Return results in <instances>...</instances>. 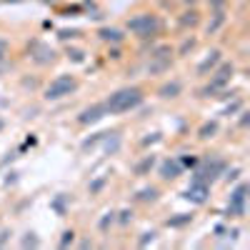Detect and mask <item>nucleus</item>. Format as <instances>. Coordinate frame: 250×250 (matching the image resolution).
<instances>
[{
  "label": "nucleus",
  "instance_id": "ea45409f",
  "mask_svg": "<svg viewBox=\"0 0 250 250\" xmlns=\"http://www.w3.org/2000/svg\"><path fill=\"white\" fill-rule=\"evenodd\" d=\"M183 3H185V5H193V3H195V0H183Z\"/></svg>",
  "mask_w": 250,
  "mask_h": 250
},
{
  "label": "nucleus",
  "instance_id": "bb28decb",
  "mask_svg": "<svg viewBox=\"0 0 250 250\" xmlns=\"http://www.w3.org/2000/svg\"><path fill=\"white\" fill-rule=\"evenodd\" d=\"M153 240H155V230H145V233H143V238L138 240V245H140V248H145V245L153 243Z\"/></svg>",
  "mask_w": 250,
  "mask_h": 250
},
{
  "label": "nucleus",
  "instance_id": "f704fd0d",
  "mask_svg": "<svg viewBox=\"0 0 250 250\" xmlns=\"http://www.w3.org/2000/svg\"><path fill=\"white\" fill-rule=\"evenodd\" d=\"M75 35H78V30H62V33H60V38H62V40H68V38H75Z\"/></svg>",
  "mask_w": 250,
  "mask_h": 250
},
{
  "label": "nucleus",
  "instance_id": "4be33fe9",
  "mask_svg": "<svg viewBox=\"0 0 250 250\" xmlns=\"http://www.w3.org/2000/svg\"><path fill=\"white\" fill-rule=\"evenodd\" d=\"M105 183H108V178H105V175H100V178H95V180L90 183V188H88V190H90V195H95V193H100V190H103V188H105Z\"/></svg>",
  "mask_w": 250,
  "mask_h": 250
},
{
  "label": "nucleus",
  "instance_id": "c85d7f7f",
  "mask_svg": "<svg viewBox=\"0 0 250 250\" xmlns=\"http://www.w3.org/2000/svg\"><path fill=\"white\" fill-rule=\"evenodd\" d=\"M8 40L5 38H0V62H5V58H8Z\"/></svg>",
  "mask_w": 250,
  "mask_h": 250
},
{
  "label": "nucleus",
  "instance_id": "2eb2a0df",
  "mask_svg": "<svg viewBox=\"0 0 250 250\" xmlns=\"http://www.w3.org/2000/svg\"><path fill=\"white\" fill-rule=\"evenodd\" d=\"M153 168H155V155H145L143 160H138V163H135L133 173H135V175H148Z\"/></svg>",
  "mask_w": 250,
  "mask_h": 250
},
{
  "label": "nucleus",
  "instance_id": "f8f14e48",
  "mask_svg": "<svg viewBox=\"0 0 250 250\" xmlns=\"http://www.w3.org/2000/svg\"><path fill=\"white\" fill-rule=\"evenodd\" d=\"M220 50H210V53H208V58L200 62V65H198V75H208V73H213L218 65H220Z\"/></svg>",
  "mask_w": 250,
  "mask_h": 250
},
{
  "label": "nucleus",
  "instance_id": "cd10ccee",
  "mask_svg": "<svg viewBox=\"0 0 250 250\" xmlns=\"http://www.w3.org/2000/svg\"><path fill=\"white\" fill-rule=\"evenodd\" d=\"M118 215H120V218H118V223H120V225H128V223L133 220V210H128V208H125V210H120Z\"/></svg>",
  "mask_w": 250,
  "mask_h": 250
},
{
  "label": "nucleus",
  "instance_id": "9d476101",
  "mask_svg": "<svg viewBox=\"0 0 250 250\" xmlns=\"http://www.w3.org/2000/svg\"><path fill=\"white\" fill-rule=\"evenodd\" d=\"M158 173H160L163 180H175V178L183 173V165H180L178 158H168V160H163V163H160Z\"/></svg>",
  "mask_w": 250,
  "mask_h": 250
},
{
  "label": "nucleus",
  "instance_id": "7ed1b4c3",
  "mask_svg": "<svg viewBox=\"0 0 250 250\" xmlns=\"http://www.w3.org/2000/svg\"><path fill=\"white\" fill-rule=\"evenodd\" d=\"M233 73H235V68H233V62H223V65L218 68V70H213V75H210V83L203 88V95L208 98V95H215L218 90H223L228 83L233 80Z\"/></svg>",
  "mask_w": 250,
  "mask_h": 250
},
{
  "label": "nucleus",
  "instance_id": "a878e982",
  "mask_svg": "<svg viewBox=\"0 0 250 250\" xmlns=\"http://www.w3.org/2000/svg\"><path fill=\"white\" fill-rule=\"evenodd\" d=\"M73 240H75V233H73V230H65V233H62V238H60V248L73 245Z\"/></svg>",
  "mask_w": 250,
  "mask_h": 250
},
{
  "label": "nucleus",
  "instance_id": "f257e3e1",
  "mask_svg": "<svg viewBox=\"0 0 250 250\" xmlns=\"http://www.w3.org/2000/svg\"><path fill=\"white\" fill-rule=\"evenodd\" d=\"M143 90L140 88H120L115 90L113 95H108L105 100V108H108V115H120V113H130L135 110L140 103H143Z\"/></svg>",
  "mask_w": 250,
  "mask_h": 250
},
{
  "label": "nucleus",
  "instance_id": "a211bd4d",
  "mask_svg": "<svg viewBox=\"0 0 250 250\" xmlns=\"http://www.w3.org/2000/svg\"><path fill=\"white\" fill-rule=\"evenodd\" d=\"M198 10H185L183 15H180V20H178V25L180 28H195L198 25Z\"/></svg>",
  "mask_w": 250,
  "mask_h": 250
},
{
  "label": "nucleus",
  "instance_id": "6ab92c4d",
  "mask_svg": "<svg viewBox=\"0 0 250 250\" xmlns=\"http://www.w3.org/2000/svg\"><path fill=\"white\" fill-rule=\"evenodd\" d=\"M138 200L140 203H153V200H158V190L155 188H145V190L138 193Z\"/></svg>",
  "mask_w": 250,
  "mask_h": 250
},
{
  "label": "nucleus",
  "instance_id": "c9c22d12",
  "mask_svg": "<svg viewBox=\"0 0 250 250\" xmlns=\"http://www.w3.org/2000/svg\"><path fill=\"white\" fill-rule=\"evenodd\" d=\"M158 140H160V133H153V138H145L143 145H150V143H158Z\"/></svg>",
  "mask_w": 250,
  "mask_h": 250
},
{
  "label": "nucleus",
  "instance_id": "1a4fd4ad",
  "mask_svg": "<svg viewBox=\"0 0 250 250\" xmlns=\"http://www.w3.org/2000/svg\"><path fill=\"white\" fill-rule=\"evenodd\" d=\"M208 195H210V185H205V183H190L188 185V190L183 193V198L185 200H190V203H195V205H203L205 200H208Z\"/></svg>",
  "mask_w": 250,
  "mask_h": 250
},
{
  "label": "nucleus",
  "instance_id": "58836bf2",
  "mask_svg": "<svg viewBox=\"0 0 250 250\" xmlns=\"http://www.w3.org/2000/svg\"><path fill=\"white\" fill-rule=\"evenodd\" d=\"M215 233H218V235H220V238H223V235H225V233H228V228H223V225H218V228H215Z\"/></svg>",
  "mask_w": 250,
  "mask_h": 250
},
{
  "label": "nucleus",
  "instance_id": "393cba45",
  "mask_svg": "<svg viewBox=\"0 0 250 250\" xmlns=\"http://www.w3.org/2000/svg\"><path fill=\"white\" fill-rule=\"evenodd\" d=\"M105 135H108V133H98L95 138H88L85 143H83V150H88V148H95V145H98V143H100L103 138H105Z\"/></svg>",
  "mask_w": 250,
  "mask_h": 250
},
{
  "label": "nucleus",
  "instance_id": "9b49d317",
  "mask_svg": "<svg viewBox=\"0 0 250 250\" xmlns=\"http://www.w3.org/2000/svg\"><path fill=\"white\" fill-rule=\"evenodd\" d=\"M30 58L38 62V65H45V62H53V60H55V53H53L48 45H43V43H33Z\"/></svg>",
  "mask_w": 250,
  "mask_h": 250
},
{
  "label": "nucleus",
  "instance_id": "72a5a7b5",
  "mask_svg": "<svg viewBox=\"0 0 250 250\" xmlns=\"http://www.w3.org/2000/svg\"><path fill=\"white\" fill-rule=\"evenodd\" d=\"M8 240H10V230H0V248H3Z\"/></svg>",
  "mask_w": 250,
  "mask_h": 250
},
{
  "label": "nucleus",
  "instance_id": "e433bc0d",
  "mask_svg": "<svg viewBox=\"0 0 250 250\" xmlns=\"http://www.w3.org/2000/svg\"><path fill=\"white\" fill-rule=\"evenodd\" d=\"M235 110H240V103H235V105H230V108H225V115H230V113H235Z\"/></svg>",
  "mask_w": 250,
  "mask_h": 250
},
{
  "label": "nucleus",
  "instance_id": "c756f323",
  "mask_svg": "<svg viewBox=\"0 0 250 250\" xmlns=\"http://www.w3.org/2000/svg\"><path fill=\"white\" fill-rule=\"evenodd\" d=\"M68 58L73 62H83V60H85V53H83V50H68Z\"/></svg>",
  "mask_w": 250,
  "mask_h": 250
},
{
  "label": "nucleus",
  "instance_id": "4c0bfd02",
  "mask_svg": "<svg viewBox=\"0 0 250 250\" xmlns=\"http://www.w3.org/2000/svg\"><path fill=\"white\" fill-rule=\"evenodd\" d=\"M245 125H248V113L243 110V113H240V128H245Z\"/></svg>",
  "mask_w": 250,
  "mask_h": 250
},
{
  "label": "nucleus",
  "instance_id": "dca6fc26",
  "mask_svg": "<svg viewBox=\"0 0 250 250\" xmlns=\"http://www.w3.org/2000/svg\"><path fill=\"white\" fill-rule=\"evenodd\" d=\"M225 25V10H215L213 15H210V23H208V35H215L220 28Z\"/></svg>",
  "mask_w": 250,
  "mask_h": 250
},
{
  "label": "nucleus",
  "instance_id": "a19ab883",
  "mask_svg": "<svg viewBox=\"0 0 250 250\" xmlns=\"http://www.w3.org/2000/svg\"><path fill=\"white\" fill-rule=\"evenodd\" d=\"M3 128H5V120H3V118H0V130H3Z\"/></svg>",
  "mask_w": 250,
  "mask_h": 250
},
{
  "label": "nucleus",
  "instance_id": "f3484780",
  "mask_svg": "<svg viewBox=\"0 0 250 250\" xmlns=\"http://www.w3.org/2000/svg\"><path fill=\"white\" fill-rule=\"evenodd\" d=\"M218 120H208V123H203L200 125V130H198V138L200 140H210V138H215V133H218Z\"/></svg>",
  "mask_w": 250,
  "mask_h": 250
},
{
  "label": "nucleus",
  "instance_id": "473e14b6",
  "mask_svg": "<svg viewBox=\"0 0 250 250\" xmlns=\"http://www.w3.org/2000/svg\"><path fill=\"white\" fill-rule=\"evenodd\" d=\"M238 175H240V168H233L230 173L225 175V180H228V183H230V180H238Z\"/></svg>",
  "mask_w": 250,
  "mask_h": 250
},
{
  "label": "nucleus",
  "instance_id": "b1692460",
  "mask_svg": "<svg viewBox=\"0 0 250 250\" xmlns=\"http://www.w3.org/2000/svg\"><path fill=\"white\" fill-rule=\"evenodd\" d=\"M65 195H58L55 200H53V208H55V210H58V215H65Z\"/></svg>",
  "mask_w": 250,
  "mask_h": 250
},
{
  "label": "nucleus",
  "instance_id": "ddd939ff",
  "mask_svg": "<svg viewBox=\"0 0 250 250\" xmlns=\"http://www.w3.org/2000/svg\"><path fill=\"white\" fill-rule=\"evenodd\" d=\"M180 93H183V83H180V80L163 83V85H160V90H158V95H160L163 100H173V98H178Z\"/></svg>",
  "mask_w": 250,
  "mask_h": 250
},
{
  "label": "nucleus",
  "instance_id": "423d86ee",
  "mask_svg": "<svg viewBox=\"0 0 250 250\" xmlns=\"http://www.w3.org/2000/svg\"><path fill=\"white\" fill-rule=\"evenodd\" d=\"M248 208V185L240 183L235 190L230 193V200H228V215L230 218H243Z\"/></svg>",
  "mask_w": 250,
  "mask_h": 250
},
{
  "label": "nucleus",
  "instance_id": "0eeeda50",
  "mask_svg": "<svg viewBox=\"0 0 250 250\" xmlns=\"http://www.w3.org/2000/svg\"><path fill=\"white\" fill-rule=\"evenodd\" d=\"M170 48L168 45H160V48H155L153 53H150V62H148V73L150 75H160V73H165L170 68Z\"/></svg>",
  "mask_w": 250,
  "mask_h": 250
},
{
  "label": "nucleus",
  "instance_id": "4468645a",
  "mask_svg": "<svg viewBox=\"0 0 250 250\" xmlns=\"http://www.w3.org/2000/svg\"><path fill=\"white\" fill-rule=\"evenodd\" d=\"M98 35H100V40H105V43H123V30H118V28H100L98 30Z\"/></svg>",
  "mask_w": 250,
  "mask_h": 250
},
{
  "label": "nucleus",
  "instance_id": "6e6552de",
  "mask_svg": "<svg viewBox=\"0 0 250 250\" xmlns=\"http://www.w3.org/2000/svg\"><path fill=\"white\" fill-rule=\"evenodd\" d=\"M105 115H108L105 103H95V105H90V108H85V110H80V115H78V123H80V125H93V123L103 120Z\"/></svg>",
  "mask_w": 250,
  "mask_h": 250
},
{
  "label": "nucleus",
  "instance_id": "39448f33",
  "mask_svg": "<svg viewBox=\"0 0 250 250\" xmlns=\"http://www.w3.org/2000/svg\"><path fill=\"white\" fill-rule=\"evenodd\" d=\"M223 168H225V163H223V160H205V163H200L198 168H195L193 180H195V183H205V185H210V183L223 173Z\"/></svg>",
  "mask_w": 250,
  "mask_h": 250
},
{
  "label": "nucleus",
  "instance_id": "7c9ffc66",
  "mask_svg": "<svg viewBox=\"0 0 250 250\" xmlns=\"http://www.w3.org/2000/svg\"><path fill=\"white\" fill-rule=\"evenodd\" d=\"M195 48V38H190V40H185L183 43V48H180V55H185V53H190Z\"/></svg>",
  "mask_w": 250,
  "mask_h": 250
},
{
  "label": "nucleus",
  "instance_id": "aec40b11",
  "mask_svg": "<svg viewBox=\"0 0 250 250\" xmlns=\"http://www.w3.org/2000/svg\"><path fill=\"white\" fill-rule=\"evenodd\" d=\"M193 220V215H185V213H178L175 218H170L168 220V225L170 228H183V225H188V223H190Z\"/></svg>",
  "mask_w": 250,
  "mask_h": 250
},
{
  "label": "nucleus",
  "instance_id": "2f4dec72",
  "mask_svg": "<svg viewBox=\"0 0 250 250\" xmlns=\"http://www.w3.org/2000/svg\"><path fill=\"white\" fill-rule=\"evenodd\" d=\"M208 5H210L213 10H223L228 5V0H208Z\"/></svg>",
  "mask_w": 250,
  "mask_h": 250
},
{
  "label": "nucleus",
  "instance_id": "412c9836",
  "mask_svg": "<svg viewBox=\"0 0 250 250\" xmlns=\"http://www.w3.org/2000/svg\"><path fill=\"white\" fill-rule=\"evenodd\" d=\"M113 223H115V213H113V210H108L105 215H103V218L98 220V228H100V230H108V228H110Z\"/></svg>",
  "mask_w": 250,
  "mask_h": 250
},
{
  "label": "nucleus",
  "instance_id": "f03ea898",
  "mask_svg": "<svg viewBox=\"0 0 250 250\" xmlns=\"http://www.w3.org/2000/svg\"><path fill=\"white\" fill-rule=\"evenodd\" d=\"M128 30H130L135 38H140V40H148V38H155V35H158L160 20H158V15H153V13H140V15H135V18L128 20Z\"/></svg>",
  "mask_w": 250,
  "mask_h": 250
},
{
  "label": "nucleus",
  "instance_id": "20e7f679",
  "mask_svg": "<svg viewBox=\"0 0 250 250\" xmlns=\"http://www.w3.org/2000/svg\"><path fill=\"white\" fill-rule=\"evenodd\" d=\"M75 88H78V83H75L73 75H58L45 88V100H62L70 93H75Z\"/></svg>",
  "mask_w": 250,
  "mask_h": 250
},
{
  "label": "nucleus",
  "instance_id": "5701e85b",
  "mask_svg": "<svg viewBox=\"0 0 250 250\" xmlns=\"http://www.w3.org/2000/svg\"><path fill=\"white\" fill-rule=\"evenodd\" d=\"M20 245H23V248H38V245H40V240H38V235H35V233H25V238L20 240Z\"/></svg>",
  "mask_w": 250,
  "mask_h": 250
}]
</instances>
